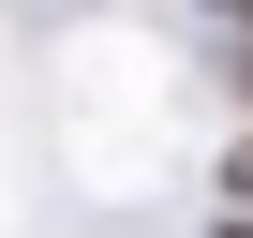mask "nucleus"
I'll return each instance as SVG.
<instances>
[{"instance_id": "nucleus-2", "label": "nucleus", "mask_w": 253, "mask_h": 238, "mask_svg": "<svg viewBox=\"0 0 253 238\" xmlns=\"http://www.w3.org/2000/svg\"><path fill=\"white\" fill-rule=\"evenodd\" d=\"M238 15H253V0H238Z\"/></svg>"}, {"instance_id": "nucleus-1", "label": "nucleus", "mask_w": 253, "mask_h": 238, "mask_svg": "<svg viewBox=\"0 0 253 238\" xmlns=\"http://www.w3.org/2000/svg\"><path fill=\"white\" fill-rule=\"evenodd\" d=\"M223 238H253V223H223Z\"/></svg>"}]
</instances>
